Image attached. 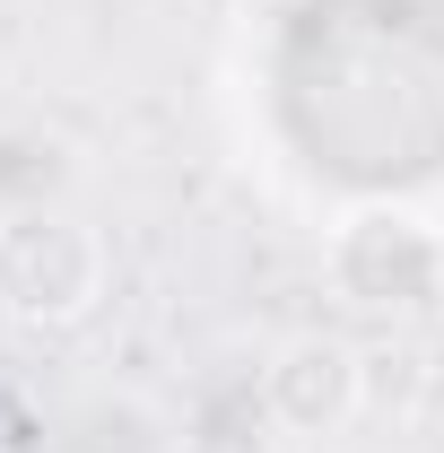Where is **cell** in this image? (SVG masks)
Masks as SVG:
<instances>
[{
  "label": "cell",
  "instance_id": "1",
  "mask_svg": "<svg viewBox=\"0 0 444 453\" xmlns=\"http://www.w3.org/2000/svg\"><path fill=\"white\" fill-rule=\"evenodd\" d=\"M105 288H113V253L79 210H61V201L0 210V323L70 332L105 305Z\"/></svg>",
  "mask_w": 444,
  "mask_h": 453
},
{
  "label": "cell",
  "instance_id": "2",
  "mask_svg": "<svg viewBox=\"0 0 444 453\" xmlns=\"http://www.w3.org/2000/svg\"><path fill=\"white\" fill-rule=\"evenodd\" d=\"M323 280L357 314H436L444 305V226L418 201H357L323 235Z\"/></svg>",
  "mask_w": 444,
  "mask_h": 453
},
{
  "label": "cell",
  "instance_id": "3",
  "mask_svg": "<svg viewBox=\"0 0 444 453\" xmlns=\"http://www.w3.org/2000/svg\"><path fill=\"white\" fill-rule=\"evenodd\" d=\"M262 401H271L279 436H305V445H323V436H348V418L366 410V357L332 332H287L262 357Z\"/></svg>",
  "mask_w": 444,
  "mask_h": 453
},
{
  "label": "cell",
  "instance_id": "4",
  "mask_svg": "<svg viewBox=\"0 0 444 453\" xmlns=\"http://www.w3.org/2000/svg\"><path fill=\"white\" fill-rule=\"evenodd\" d=\"M279 445H287V436H279L262 384H226V393H210L192 418H183V436H174V453H279Z\"/></svg>",
  "mask_w": 444,
  "mask_h": 453
}]
</instances>
